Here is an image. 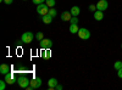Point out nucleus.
Listing matches in <instances>:
<instances>
[{
	"label": "nucleus",
	"instance_id": "nucleus-1",
	"mask_svg": "<svg viewBox=\"0 0 122 90\" xmlns=\"http://www.w3.org/2000/svg\"><path fill=\"white\" fill-rule=\"evenodd\" d=\"M34 39V34L32 32H25L22 35H21V43L23 44H30Z\"/></svg>",
	"mask_w": 122,
	"mask_h": 90
},
{
	"label": "nucleus",
	"instance_id": "nucleus-2",
	"mask_svg": "<svg viewBox=\"0 0 122 90\" xmlns=\"http://www.w3.org/2000/svg\"><path fill=\"white\" fill-rule=\"evenodd\" d=\"M29 83H30V79L27 78L26 76H21V77L17 78V84H18L20 88H22V89H27Z\"/></svg>",
	"mask_w": 122,
	"mask_h": 90
},
{
	"label": "nucleus",
	"instance_id": "nucleus-3",
	"mask_svg": "<svg viewBox=\"0 0 122 90\" xmlns=\"http://www.w3.org/2000/svg\"><path fill=\"white\" fill-rule=\"evenodd\" d=\"M77 35L82 39V40H88V39L90 38V32H89V29H87V28H79Z\"/></svg>",
	"mask_w": 122,
	"mask_h": 90
},
{
	"label": "nucleus",
	"instance_id": "nucleus-4",
	"mask_svg": "<svg viewBox=\"0 0 122 90\" xmlns=\"http://www.w3.org/2000/svg\"><path fill=\"white\" fill-rule=\"evenodd\" d=\"M49 6L46 5V4H39V5H37V12L40 15V16H44V15H46L48 12H49Z\"/></svg>",
	"mask_w": 122,
	"mask_h": 90
},
{
	"label": "nucleus",
	"instance_id": "nucleus-5",
	"mask_svg": "<svg viewBox=\"0 0 122 90\" xmlns=\"http://www.w3.org/2000/svg\"><path fill=\"white\" fill-rule=\"evenodd\" d=\"M29 85L32 86L33 89H38V88L42 86V79H40L39 77H34L33 79H30Z\"/></svg>",
	"mask_w": 122,
	"mask_h": 90
},
{
	"label": "nucleus",
	"instance_id": "nucleus-6",
	"mask_svg": "<svg viewBox=\"0 0 122 90\" xmlns=\"http://www.w3.org/2000/svg\"><path fill=\"white\" fill-rule=\"evenodd\" d=\"M53 46V40L49 38H44L43 40H40V47L42 49H50Z\"/></svg>",
	"mask_w": 122,
	"mask_h": 90
},
{
	"label": "nucleus",
	"instance_id": "nucleus-7",
	"mask_svg": "<svg viewBox=\"0 0 122 90\" xmlns=\"http://www.w3.org/2000/svg\"><path fill=\"white\" fill-rule=\"evenodd\" d=\"M5 81H6V83H7V84H10V85L15 84V83L17 82V81H16V78H15V73L9 72L7 74H5Z\"/></svg>",
	"mask_w": 122,
	"mask_h": 90
},
{
	"label": "nucleus",
	"instance_id": "nucleus-8",
	"mask_svg": "<svg viewBox=\"0 0 122 90\" xmlns=\"http://www.w3.org/2000/svg\"><path fill=\"white\" fill-rule=\"evenodd\" d=\"M109 6L107 0H99L97 4V10H100V11H105Z\"/></svg>",
	"mask_w": 122,
	"mask_h": 90
},
{
	"label": "nucleus",
	"instance_id": "nucleus-9",
	"mask_svg": "<svg viewBox=\"0 0 122 90\" xmlns=\"http://www.w3.org/2000/svg\"><path fill=\"white\" fill-rule=\"evenodd\" d=\"M57 84H59V82L56 81V78H50L48 81V89L49 90H56Z\"/></svg>",
	"mask_w": 122,
	"mask_h": 90
},
{
	"label": "nucleus",
	"instance_id": "nucleus-10",
	"mask_svg": "<svg viewBox=\"0 0 122 90\" xmlns=\"http://www.w3.org/2000/svg\"><path fill=\"white\" fill-rule=\"evenodd\" d=\"M60 17H61V19H62L64 22H70L71 18H72V14H71L70 11H64Z\"/></svg>",
	"mask_w": 122,
	"mask_h": 90
},
{
	"label": "nucleus",
	"instance_id": "nucleus-11",
	"mask_svg": "<svg viewBox=\"0 0 122 90\" xmlns=\"http://www.w3.org/2000/svg\"><path fill=\"white\" fill-rule=\"evenodd\" d=\"M10 69H11V67H10L9 65H6V63H3L1 66H0V73L1 74H7L9 72H10Z\"/></svg>",
	"mask_w": 122,
	"mask_h": 90
},
{
	"label": "nucleus",
	"instance_id": "nucleus-12",
	"mask_svg": "<svg viewBox=\"0 0 122 90\" xmlns=\"http://www.w3.org/2000/svg\"><path fill=\"white\" fill-rule=\"evenodd\" d=\"M94 15V19L95 21H101V19L104 18V11H100V10H97L95 12H93Z\"/></svg>",
	"mask_w": 122,
	"mask_h": 90
},
{
	"label": "nucleus",
	"instance_id": "nucleus-13",
	"mask_svg": "<svg viewBox=\"0 0 122 90\" xmlns=\"http://www.w3.org/2000/svg\"><path fill=\"white\" fill-rule=\"evenodd\" d=\"M53 16H50L49 14H46V15H44V16H42V21L45 23V24H50L53 22Z\"/></svg>",
	"mask_w": 122,
	"mask_h": 90
},
{
	"label": "nucleus",
	"instance_id": "nucleus-14",
	"mask_svg": "<svg viewBox=\"0 0 122 90\" xmlns=\"http://www.w3.org/2000/svg\"><path fill=\"white\" fill-rule=\"evenodd\" d=\"M68 31H70V33H72V34H77L78 31H79V27H78V24L71 23V24H70V28H68Z\"/></svg>",
	"mask_w": 122,
	"mask_h": 90
},
{
	"label": "nucleus",
	"instance_id": "nucleus-15",
	"mask_svg": "<svg viewBox=\"0 0 122 90\" xmlns=\"http://www.w3.org/2000/svg\"><path fill=\"white\" fill-rule=\"evenodd\" d=\"M70 12L72 14V16H78L81 14V9H79V6H72L70 10Z\"/></svg>",
	"mask_w": 122,
	"mask_h": 90
},
{
	"label": "nucleus",
	"instance_id": "nucleus-16",
	"mask_svg": "<svg viewBox=\"0 0 122 90\" xmlns=\"http://www.w3.org/2000/svg\"><path fill=\"white\" fill-rule=\"evenodd\" d=\"M43 57L49 60L50 57H51V50L50 49H44V52H43Z\"/></svg>",
	"mask_w": 122,
	"mask_h": 90
},
{
	"label": "nucleus",
	"instance_id": "nucleus-17",
	"mask_svg": "<svg viewBox=\"0 0 122 90\" xmlns=\"http://www.w3.org/2000/svg\"><path fill=\"white\" fill-rule=\"evenodd\" d=\"M45 4H46L49 7H55L56 1H55V0H45Z\"/></svg>",
	"mask_w": 122,
	"mask_h": 90
},
{
	"label": "nucleus",
	"instance_id": "nucleus-18",
	"mask_svg": "<svg viewBox=\"0 0 122 90\" xmlns=\"http://www.w3.org/2000/svg\"><path fill=\"white\" fill-rule=\"evenodd\" d=\"M50 16H53V17H55L56 16V14H57V11H56V9L55 7H50L49 9V12H48Z\"/></svg>",
	"mask_w": 122,
	"mask_h": 90
},
{
	"label": "nucleus",
	"instance_id": "nucleus-19",
	"mask_svg": "<svg viewBox=\"0 0 122 90\" xmlns=\"http://www.w3.org/2000/svg\"><path fill=\"white\" fill-rule=\"evenodd\" d=\"M36 39H37L38 42L43 40V39H44V33H42V32H38V33L36 34Z\"/></svg>",
	"mask_w": 122,
	"mask_h": 90
},
{
	"label": "nucleus",
	"instance_id": "nucleus-20",
	"mask_svg": "<svg viewBox=\"0 0 122 90\" xmlns=\"http://www.w3.org/2000/svg\"><path fill=\"white\" fill-rule=\"evenodd\" d=\"M114 68L116 69V71H118L120 68H122V61H116L114 63Z\"/></svg>",
	"mask_w": 122,
	"mask_h": 90
},
{
	"label": "nucleus",
	"instance_id": "nucleus-21",
	"mask_svg": "<svg viewBox=\"0 0 122 90\" xmlns=\"http://www.w3.org/2000/svg\"><path fill=\"white\" fill-rule=\"evenodd\" d=\"M6 81L4 79V81H0V90H5V88H6Z\"/></svg>",
	"mask_w": 122,
	"mask_h": 90
},
{
	"label": "nucleus",
	"instance_id": "nucleus-22",
	"mask_svg": "<svg viewBox=\"0 0 122 90\" xmlns=\"http://www.w3.org/2000/svg\"><path fill=\"white\" fill-rule=\"evenodd\" d=\"M71 23H75V24H78V16H72V18H71Z\"/></svg>",
	"mask_w": 122,
	"mask_h": 90
},
{
	"label": "nucleus",
	"instance_id": "nucleus-23",
	"mask_svg": "<svg viewBox=\"0 0 122 90\" xmlns=\"http://www.w3.org/2000/svg\"><path fill=\"white\" fill-rule=\"evenodd\" d=\"M89 11H92V12H95L97 11V5H89Z\"/></svg>",
	"mask_w": 122,
	"mask_h": 90
},
{
	"label": "nucleus",
	"instance_id": "nucleus-24",
	"mask_svg": "<svg viewBox=\"0 0 122 90\" xmlns=\"http://www.w3.org/2000/svg\"><path fill=\"white\" fill-rule=\"evenodd\" d=\"M32 1H33V4L39 5V4H43V3H45V0H32Z\"/></svg>",
	"mask_w": 122,
	"mask_h": 90
},
{
	"label": "nucleus",
	"instance_id": "nucleus-25",
	"mask_svg": "<svg viewBox=\"0 0 122 90\" xmlns=\"http://www.w3.org/2000/svg\"><path fill=\"white\" fill-rule=\"evenodd\" d=\"M117 76H118V78L122 79V68H120L118 71H117Z\"/></svg>",
	"mask_w": 122,
	"mask_h": 90
},
{
	"label": "nucleus",
	"instance_id": "nucleus-26",
	"mask_svg": "<svg viewBox=\"0 0 122 90\" xmlns=\"http://www.w3.org/2000/svg\"><path fill=\"white\" fill-rule=\"evenodd\" d=\"M4 3H5L6 5H11V4L14 3V0H4Z\"/></svg>",
	"mask_w": 122,
	"mask_h": 90
},
{
	"label": "nucleus",
	"instance_id": "nucleus-27",
	"mask_svg": "<svg viewBox=\"0 0 122 90\" xmlns=\"http://www.w3.org/2000/svg\"><path fill=\"white\" fill-rule=\"evenodd\" d=\"M56 90H62V85L57 84V85H56Z\"/></svg>",
	"mask_w": 122,
	"mask_h": 90
},
{
	"label": "nucleus",
	"instance_id": "nucleus-28",
	"mask_svg": "<svg viewBox=\"0 0 122 90\" xmlns=\"http://www.w3.org/2000/svg\"><path fill=\"white\" fill-rule=\"evenodd\" d=\"M121 49H122V44H121Z\"/></svg>",
	"mask_w": 122,
	"mask_h": 90
},
{
	"label": "nucleus",
	"instance_id": "nucleus-29",
	"mask_svg": "<svg viewBox=\"0 0 122 90\" xmlns=\"http://www.w3.org/2000/svg\"><path fill=\"white\" fill-rule=\"evenodd\" d=\"M23 1H26V0H23Z\"/></svg>",
	"mask_w": 122,
	"mask_h": 90
}]
</instances>
